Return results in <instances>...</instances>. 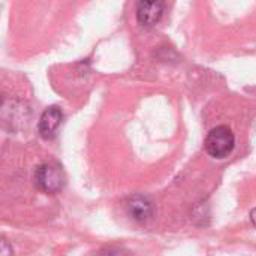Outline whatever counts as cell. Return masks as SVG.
<instances>
[{
    "label": "cell",
    "mask_w": 256,
    "mask_h": 256,
    "mask_svg": "<svg viewBox=\"0 0 256 256\" xmlns=\"http://www.w3.org/2000/svg\"><path fill=\"white\" fill-rule=\"evenodd\" d=\"M164 9H165V6L159 0L141 2L136 8V20L144 27H153L162 20Z\"/></svg>",
    "instance_id": "5b68a950"
},
{
    "label": "cell",
    "mask_w": 256,
    "mask_h": 256,
    "mask_svg": "<svg viewBox=\"0 0 256 256\" xmlns=\"http://www.w3.org/2000/svg\"><path fill=\"white\" fill-rule=\"evenodd\" d=\"M12 246L8 243L6 238L0 240V256H12Z\"/></svg>",
    "instance_id": "8992f818"
},
{
    "label": "cell",
    "mask_w": 256,
    "mask_h": 256,
    "mask_svg": "<svg viewBox=\"0 0 256 256\" xmlns=\"http://www.w3.org/2000/svg\"><path fill=\"white\" fill-rule=\"evenodd\" d=\"M234 147H236L234 132L225 124L213 128L207 134L206 141H204V148L213 159L228 158L232 153Z\"/></svg>",
    "instance_id": "6da1fadb"
},
{
    "label": "cell",
    "mask_w": 256,
    "mask_h": 256,
    "mask_svg": "<svg viewBox=\"0 0 256 256\" xmlns=\"http://www.w3.org/2000/svg\"><path fill=\"white\" fill-rule=\"evenodd\" d=\"M34 184L44 194H58L63 190L66 184V176L58 165L44 164L36 168L34 172Z\"/></svg>",
    "instance_id": "7a4b0ae2"
},
{
    "label": "cell",
    "mask_w": 256,
    "mask_h": 256,
    "mask_svg": "<svg viewBox=\"0 0 256 256\" xmlns=\"http://www.w3.org/2000/svg\"><path fill=\"white\" fill-rule=\"evenodd\" d=\"M63 117H64V116H63V111H62L58 106L52 105V106L46 108V110L42 112V116H40V118H39V123H38L39 135H40L44 140H51V138H54L56 134H57L58 126H60L62 122H63Z\"/></svg>",
    "instance_id": "3957f363"
},
{
    "label": "cell",
    "mask_w": 256,
    "mask_h": 256,
    "mask_svg": "<svg viewBox=\"0 0 256 256\" xmlns=\"http://www.w3.org/2000/svg\"><path fill=\"white\" fill-rule=\"evenodd\" d=\"M250 220H252V224L256 226V208H254V210L250 212Z\"/></svg>",
    "instance_id": "52a82bcc"
},
{
    "label": "cell",
    "mask_w": 256,
    "mask_h": 256,
    "mask_svg": "<svg viewBox=\"0 0 256 256\" xmlns=\"http://www.w3.org/2000/svg\"><path fill=\"white\" fill-rule=\"evenodd\" d=\"M128 214L136 222H147L154 214V206L150 198L144 195H134L126 204Z\"/></svg>",
    "instance_id": "277c9868"
}]
</instances>
